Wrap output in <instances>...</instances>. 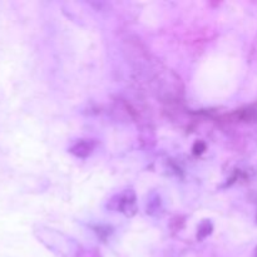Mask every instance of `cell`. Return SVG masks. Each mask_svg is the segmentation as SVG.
Listing matches in <instances>:
<instances>
[{
	"label": "cell",
	"instance_id": "obj_1",
	"mask_svg": "<svg viewBox=\"0 0 257 257\" xmlns=\"http://www.w3.org/2000/svg\"><path fill=\"white\" fill-rule=\"evenodd\" d=\"M256 257H257V251H256Z\"/></svg>",
	"mask_w": 257,
	"mask_h": 257
}]
</instances>
